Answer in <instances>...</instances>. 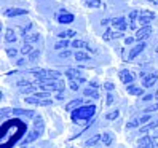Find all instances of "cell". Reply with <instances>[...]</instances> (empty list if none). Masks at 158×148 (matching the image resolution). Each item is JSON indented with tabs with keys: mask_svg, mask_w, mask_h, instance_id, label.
<instances>
[{
	"mask_svg": "<svg viewBox=\"0 0 158 148\" xmlns=\"http://www.w3.org/2000/svg\"><path fill=\"white\" fill-rule=\"evenodd\" d=\"M96 112V107L94 105H88V107H80L77 110H73V113H72V118L75 119H89L93 115H94Z\"/></svg>",
	"mask_w": 158,
	"mask_h": 148,
	"instance_id": "1",
	"label": "cell"
},
{
	"mask_svg": "<svg viewBox=\"0 0 158 148\" xmlns=\"http://www.w3.org/2000/svg\"><path fill=\"white\" fill-rule=\"evenodd\" d=\"M40 88L43 91H62L64 89V81L58 80V81H46V83H40Z\"/></svg>",
	"mask_w": 158,
	"mask_h": 148,
	"instance_id": "2",
	"label": "cell"
},
{
	"mask_svg": "<svg viewBox=\"0 0 158 148\" xmlns=\"http://www.w3.org/2000/svg\"><path fill=\"white\" fill-rule=\"evenodd\" d=\"M141 78H142V85L144 88H150L153 83L158 80V72H152V73H141Z\"/></svg>",
	"mask_w": 158,
	"mask_h": 148,
	"instance_id": "3",
	"label": "cell"
},
{
	"mask_svg": "<svg viewBox=\"0 0 158 148\" xmlns=\"http://www.w3.org/2000/svg\"><path fill=\"white\" fill-rule=\"evenodd\" d=\"M153 18H155V13L153 11H147V10H142L141 13H139V22L142 24V27L144 26H148V22L150 21H153Z\"/></svg>",
	"mask_w": 158,
	"mask_h": 148,
	"instance_id": "4",
	"label": "cell"
},
{
	"mask_svg": "<svg viewBox=\"0 0 158 148\" xmlns=\"http://www.w3.org/2000/svg\"><path fill=\"white\" fill-rule=\"evenodd\" d=\"M118 77H120V80H122V83H125V85H129V83L134 81V75L129 70H122L118 73Z\"/></svg>",
	"mask_w": 158,
	"mask_h": 148,
	"instance_id": "5",
	"label": "cell"
},
{
	"mask_svg": "<svg viewBox=\"0 0 158 148\" xmlns=\"http://www.w3.org/2000/svg\"><path fill=\"white\" fill-rule=\"evenodd\" d=\"M150 32H152V27H150V26L141 27V29L137 30V34H136V40H144V38H147V37L150 35Z\"/></svg>",
	"mask_w": 158,
	"mask_h": 148,
	"instance_id": "6",
	"label": "cell"
},
{
	"mask_svg": "<svg viewBox=\"0 0 158 148\" xmlns=\"http://www.w3.org/2000/svg\"><path fill=\"white\" fill-rule=\"evenodd\" d=\"M137 146H139V148H153L152 137H147V135L141 137V138L137 140Z\"/></svg>",
	"mask_w": 158,
	"mask_h": 148,
	"instance_id": "7",
	"label": "cell"
},
{
	"mask_svg": "<svg viewBox=\"0 0 158 148\" xmlns=\"http://www.w3.org/2000/svg\"><path fill=\"white\" fill-rule=\"evenodd\" d=\"M112 26L115 27V29H118V32H123L126 29V22H125V18H115V19H112Z\"/></svg>",
	"mask_w": 158,
	"mask_h": 148,
	"instance_id": "8",
	"label": "cell"
},
{
	"mask_svg": "<svg viewBox=\"0 0 158 148\" xmlns=\"http://www.w3.org/2000/svg\"><path fill=\"white\" fill-rule=\"evenodd\" d=\"M40 129H34V131L27 135L24 140H23V145H27V143H31V142H34V140H37V138H39V135H40Z\"/></svg>",
	"mask_w": 158,
	"mask_h": 148,
	"instance_id": "9",
	"label": "cell"
},
{
	"mask_svg": "<svg viewBox=\"0 0 158 148\" xmlns=\"http://www.w3.org/2000/svg\"><path fill=\"white\" fill-rule=\"evenodd\" d=\"M145 46H147L145 43H139V45L133 46V50L129 51V56H128V58H129V59H134V58L137 56L139 53H141V51H144V48H145Z\"/></svg>",
	"mask_w": 158,
	"mask_h": 148,
	"instance_id": "10",
	"label": "cell"
},
{
	"mask_svg": "<svg viewBox=\"0 0 158 148\" xmlns=\"http://www.w3.org/2000/svg\"><path fill=\"white\" fill-rule=\"evenodd\" d=\"M5 14L6 16H21V14H27V10H23V8H8Z\"/></svg>",
	"mask_w": 158,
	"mask_h": 148,
	"instance_id": "11",
	"label": "cell"
},
{
	"mask_svg": "<svg viewBox=\"0 0 158 148\" xmlns=\"http://www.w3.org/2000/svg\"><path fill=\"white\" fill-rule=\"evenodd\" d=\"M81 104H83V100H81V99H75V100H72V102H69V104H67L66 110H70V112H73V110L80 108V107H81Z\"/></svg>",
	"mask_w": 158,
	"mask_h": 148,
	"instance_id": "12",
	"label": "cell"
},
{
	"mask_svg": "<svg viewBox=\"0 0 158 148\" xmlns=\"http://www.w3.org/2000/svg\"><path fill=\"white\" fill-rule=\"evenodd\" d=\"M58 21H59L61 24H69V22L73 21V14H69V13H66V14H59Z\"/></svg>",
	"mask_w": 158,
	"mask_h": 148,
	"instance_id": "13",
	"label": "cell"
},
{
	"mask_svg": "<svg viewBox=\"0 0 158 148\" xmlns=\"http://www.w3.org/2000/svg\"><path fill=\"white\" fill-rule=\"evenodd\" d=\"M5 42H6V43L16 42V34H15L13 29H6V32H5Z\"/></svg>",
	"mask_w": 158,
	"mask_h": 148,
	"instance_id": "14",
	"label": "cell"
},
{
	"mask_svg": "<svg viewBox=\"0 0 158 148\" xmlns=\"http://www.w3.org/2000/svg\"><path fill=\"white\" fill-rule=\"evenodd\" d=\"M39 38H40V34H37V32H32V34H27V35H24V42H26V43L37 42Z\"/></svg>",
	"mask_w": 158,
	"mask_h": 148,
	"instance_id": "15",
	"label": "cell"
},
{
	"mask_svg": "<svg viewBox=\"0 0 158 148\" xmlns=\"http://www.w3.org/2000/svg\"><path fill=\"white\" fill-rule=\"evenodd\" d=\"M153 127H158V119H155V121H152L150 124H145L141 127V134H147L148 131H152Z\"/></svg>",
	"mask_w": 158,
	"mask_h": 148,
	"instance_id": "16",
	"label": "cell"
},
{
	"mask_svg": "<svg viewBox=\"0 0 158 148\" xmlns=\"http://www.w3.org/2000/svg\"><path fill=\"white\" fill-rule=\"evenodd\" d=\"M102 140V134H98V135H94V137H91V138H88L86 140V146H94L98 142H101Z\"/></svg>",
	"mask_w": 158,
	"mask_h": 148,
	"instance_id": "17",
	"label": "cell"
},
{
	"mask_svg": "<svg viewBox=\"0 0 158 148\" xmlns=\"http://www.w3.org/2000/svg\"><path fill=\"white\" fill-rule=\"evenodd\" d=\"M128 92H129V94H133V96H141V94H144V89L131 85V86H128Z\"/></svg>",
	"mask_w": 158,
	"mask_h": 148,
	"instance_id": "18",
	"label": "cell"
},
{
	"mask_svg": "<svg viewBox=\"0 0 158 148\" xmlns=\"http://www.w3.org/2000/svg\"><path fill=\"white\" fill-rule=\"evenodd\" d=\"M75 59H77L78 62H85V61H88V59H89V56H88V54H86L85 51H81V50H80V51H77V53H75Z\"/></svg>",
	"mask_w": 158,
	"mask_h": 148,
	"instance_id": "19",
	"label": "cell"
},
{
	"mask_svg": "<svg viewBox=\"0 0 158 148\" xmlns=\"http://www.w3.org/2000/svg\"><path fill=\"white\" fill-rule=\"evenodd\" d=\"M66 73H67V77H69L70 80H80V72L75 70V69H69Z\"/></svg>",
	"mask_w": 158,
	"mask_h": 148,
	"instance_id": "20",
	"label": "cell"
},
{
	"mask_svg": "<svg viewBox=\"0 0 158 148\" xmlns=\"http://www.w3.org/2000/svg\"><path fill=\"white\" fill-rule=\"evenodd\" d=\"M35 50H34V46L31 45V43H24V46L21 48V53L23 54H31V53H34Z\"/></svg>",
	"mask_w": 158,
	"mask_h": 148,
	"instance_id": "21",
	"label": "cell"
},
{
	"mask_svg": "<svg viewBox=\"0 0 158 148\" xmlns=\"http://www.w3.org/2000/svg\"><path fill=\"white\" fill-rule=\"evenodd\" d=\"M73 48H77V50H83V48H88V43L86 42H81V40H75L72 43Z\"/></svg>",
	"mask_w": 158,
	"mask_h": 148,
	"instance_id": "22",
	"label": "cell"
},
{
	"mask_svg": "<svg viewBox=\"0 0 158 148\" xmlns=\"http://www.w3.org/2000/svg\"><path fill=\"white\" fill-rule=\"evenodd\" d=\"M58 35L61 38H72V37H75V30H64V32H59Z\"/></svg>",
	"mask_w": 158,
	"mask_h": 148,
	"instance_id": "23",
	"label": "cell"
},
{
	"mask_svg": "<svg viewBox=\"0 0 158 148\" xmlns=\"http://www.w3.org/2000/svg\"><path fill=\"white\" fill-rule=\"evenodd\" d=\"M86 97H93V99H98L99 94H98V91L96 89H85V92H83Z\"/></svg>",
	"mask_w": 158,
	"mask_h": 148,
	"instance_id": "24",
	"label": "cell"
},
{
	"mask_svg": "<svg viewBox=\"0 0 158 148\" xmlns=\"http://www.w3.org/2000/svg\"><path fill=\"white\" fill-rule=\"evenodd\" d=\"M102 142H104L106 145H110V143H112L114 142V137H112V134H102Z\"/></svg>",
	"mask_w": 158,
	"mask_h": 148,
	"instance_id": "25",
	"label": "cell"
},
{
	"mask_svg": "<svg viewBox=\"0 0 158 148\" xmlns=\"http://www.w3.org/2000/svg\"><path fill=\"white\" fill-rule=\"evenodd\" d=\"M86 6H89V8H99L101 6V0H86Z\"/></svg>",
	"mask_w": 158,
	"mask_h": 148,
	"instance_id": "26",
	"label": "cell"
},
{
	"mask_svg": "<svg viewBox=\"0 0 158 148\" xmlns=\"http://www.w3.org/2000/svg\"><path fill=\"white\" fill-rule=\"evenodd\" d=\"M26 102L27 104H32V105H40V99L32 96V97H26Z\"/></svg>",
	"mask_w": 158,
	"mask_h": 148,
	"instance_id": "27",
	"label": "cell"
},
{
	"mask_svg": "<svg viewBox=\"0 0 158 148\" xmlns=\"http://www.w3.org/2000/svg\"><path fill=\"white\" fill-rule=\"evenodd\" d=\"M34 129H43V121H42V118L40 116H37L35 118V121H34Z\"/></svg>",
	"mask_w": 158,
	"mask_h": 148,
	"instance_id": "28",
	"label": "cell"
},
{
	"mask_svg": "<svg viewBox=\"0 0 158 148\" xmlns=\"http://www.w3.org/2000/svg\"><path fill=\"white\" fill-rule=\"evenodd\" d=\"M137 16H139V11H136V10L131 11V13H129V16H128V18H129V21H131V29L134 27V21H136V18H137Z\"/></svg>",
	"mask_w": 158,
	"mask_h": 148,
	"instance_id": "29",
	"label": "cell"
},
{
	"mask_svg": "<svg viewBox=\"0 0 158 148\" xmlns=\"http://www.w3.org/2000/svg\"><path fill=\"white\" fill-rule=\"evenodd\" d=\"M67 46H69V42L62 40V42H58L56 45H54V48H56V50H62V48H67Z\"/></svg>",
	"mask_w": 158,
	"mask_h": 148,
	"instance_id": "30",
	"label": "cell"
},
{
	"mask_svg": "<svg viewBox=\"0 0 158 148\" xmlns=\"http://www.w3.org/2000/svg\"><path fill=\"white\" fill-rule=\"evenodd\" d=\"M21 91L26 92V94H31V92H35V86H34V85H27V86L21 88Z\"/></svg>",
	"mask_w": 158,
	"mask_h": 148,
	"instance_id": "31",
	"label": "cell"
},
{
	"mask_svg": "<svg viewBox=\"0 0 158 148\" xmlns=\"http://www.w3.org/2000/svg\"><path fill=\"white\" fill-rule=\"evenodd\" d=\"M139 124H141V123H139V118H134V119H131V121L126 124V127H128V129H131V127H137Z\"/></svg>",
	"mask_w": 158,
	"mask_h": 148,
	"instance_id": "32",
	"label": "cell"
},
{
	"mask_svg": "<svg viewBox=\"0 0 158 148\" xmlns=\"http://www.w3.org/2000/svg\"><path fill=\"white\" fill-rule=\"evenodd\" d=\"M39 56H40V51H39V50H35L34 53H31V54H29V61H31V62H34V61L39 59Z\"/></svg>",
	"mask_w": 158,
	"mask_h": 148,
	"instance_id": "33",
	"label": "cell"
},
{
	"mask_svg": "<svg viewBox=\"0 0 158 148\" xmlns=\"http://www.w3.org/2000/svg\"><path fill=\"white\" fill-rule=\"evenodd\" d=\"M118 115H120L118 110H114V112H110V113L106 115V119H115V118H118Z\"/></svg>",
	"mask_w": 158,
	"mask_h": 148,
	"instance_id": "34",
	"label": "cell"
},
{
	"mask_svg": "<svg viewBox=\"0 0 158 148\" xmlns=\"http://www.w3.org/2000/svg\"><path fill=\"white\" fill-rule=\"evenodd\" d=\"M34 96H35V97H39V99H48V97H50V92H48V91H43V92H35Z\"/></svg>",
	"mask_w": 158,
	"mask_h": 148,
	"instance_id": "35",
	"label": "cell"
},
{
	"mask_svg": "<svg viewBox=\"0 0 158 148\" xmlns=\"http://www.w3.org/2000/svg\"><path fill=\"white\" fill-rule=\"evenodd\" d=\"M150 119H152V116L148 115V113H145V115H142L141 118H139V123H141V124H145L147 121H150Z\"/></svg>",
	"mask_w": 158,
	"mask_h": 148,
	"instance_id": "36",
	"label": "cell"
},
{
	"mask_svg": "<svg viewBox=\"0 0 158 148\" xmlns=\"http://www.w3.org/2000/svg\"><path fill=\"white\" fill-rule=\"evenodd\" d=\"M16 115H26V116H34V112H27V110H15Z\"/></svg>",
	"mask_w": 158,
	"mask_h": 148,
	"instance_id": "37",
	"label": "cell"
},
{
	"mask_svg": "<svg viewBox=\"0 0 158 148\" xmlns=\"http://www.w3.org/2000/svg\"><path fill=\"white\" fill-rule=\"evenodd\" d=\"M6 54H8L10 58H15L16 54H18V50H16V48H6Z\"/></svg>",
	"mask_w": 158,
	"mask_h": 148,
	"instance_id": "38",
	"label": "cell"
},
{
	"mask_svg": "<svg viewBox=\"0 0 158 148\" xmlns=\"http://www.w3.org/2000/svg\"><path fill=\"white\" fill-rule=\"evenodd\" d=\"M51 104H53L51 99H40V105H42V107H48V105H51Z\"/></svg>",
	"mask_w": 158,
	"mask_h": 148,
	"instance_id": "39",
	"label": "cell"
},
{
	"mask_svg": "<svg viewBox=\"0 0 158 148\" xmlns=\"http://www.w3.org/2000/svg\"><path fill=\"white\" fill-rule=\"evenodd\" d=\"M155 110H158V102L153 104V105H150L148 108H145V113H152V112H155Z\"/></svg>",
	"mask_w": 158,
	"mask_h": 148,
	"instance_id": "40",
	"label": "cell"
},
{
	"mask_svg": "<svg viewBox=\"0 0 158 148\" xmlns=\"http://www.w3.org/2000/svg\"><path fill=\"white\" fill-rule=\"evenodd\" d=\"M114 100H115V97H114L112 94H107V100H106V104H107V105H112V104H114Z\"/></svg>",
	"mask_w": 158,
	"mask_h": 148,
	"instance_id": "41",
	"label": "cell"
},
{
	"mask_svg": "<svg viewBox=\"0 0 158 148\" xmlns=\"http://www.w3.org/2000/svg\"><path fill=\"white\" fill-rule=\"evenodd\" d=\"M70 89H72V91H77V89H78L77 80H70Z\"/></svg>",
	"mask_w": 158,
	"mask_h": 148,
	"instance_id": "42",
	"label": "cell"
},
{
	"mask_svg": "<svg viewBox=\"0 0 158 148\" xmlns=\"http://www.w3.org/2000/svg\"><path fill=\"white\" fill-rule=\"evenodd\" d=\"M70 54H72V53H70L69 50H67V51H62V53H61V58H64V59H66V58H70Z\"/></svg>",
	"mask_w": 158,
	"mask_h": 148,
	"instance_id": "43",
	"label": "cell"
},
{
	"mask_svg": "<svg viewBox=\"0 0 158 148\" xmlns=\"http://www.w3.org/2000/svg\"><path fill=\"white\" fill-rule=\"evenodd\" d=\"M104 88H106L107 91H112V89H114V85H112V83H106Z\"/></svg>",
	"mask_w": 158,
	"mask_h": 148,
	"instance_id": "44",
	"label": "cell"
},
{
	"mask_svg": "<svg viewBox=\"0 0 158 148\" xmlns=\"http://www.w3.org/2000/svg\"><path fill=\"white\" fill-rule=\"evenodd\" d=\"M152 142H153V146H158V135L152 137Z\"/></svg>",
	"mask_w": 158,
	"mask_h": 148,
	"instance_id": "45",
	"label": "cell"
},
{
	"mask_svg": "<svg viewBox=\"0 0 158 148\" xmlns=\"http://www.w3.org/2000/svg\"><path fill=\"white\" fill-rule=\"evenodd\" d=\"M27 61H29V59H19V61H18V66H24Z\"/></svg>",
	"mask_w": 158,
	"mask_h": 148,
	"instance_id": "46",
	"label": "cell"
},
{
	"mask_svg": "<svg viewBox=\"0 0 158 148\" xmlns=\"http://www.w3.org/2000/svg\"><path fill=\"white\" fill-rule=\"evenodd\" d=\"M109 22H112V21H110V19H102V21H101V24H102V26H107Z\"/></svg>",
	"mask_w": 158,
	"mask_h": 148,
	"instance_id": "47",
	"label": "cell"
},
{
	"mask_svg": "<svg viewBox=\"0 0 158 148\" xmlns=\"http://www.w3.org/2000/svg\"><path fill=\"white\" fill-rule=\"evenodd\" d=\"M153 97H155L153 94H147V96L144 97V100H150V99H153Z\"/></svg>",
	"mask_w": 158,
	"mask_h": 148,
	"instance_id": "48",
	"label": "cell"
},
{
	"mask_svg": "<svg viewBox=\"0 0 158 148\" xmlns=\"http://www.w3.org/2000/svg\"><path fill=\"white\" fill-rule=\"evenodd\" d=\"M125 42H126V45H131V43L134 42V38H126Z\"/></svg>",
	"mask_w": 158,
	"mask_h": 148,
	"instance_id": "49",
	"label": "cell"
},
{
	"mask_svg": "<svg viewBox=\"0 0 158 148\" xmlns=\"http://www.w3.org/2000/svg\"><path fill=\"white\" fill-rule=\"evenodd\" d=\"M150 3H153V5H158V0H148Z\"/></svg>",
	"mask_w": 158,
	"mask_h": 148,
	"instance_id": "50",
	"label": "cell"
},
{
	"mask_svg": "<svg viewBox=\"0 0 158 148\" xmlns=\"http://www.w3.org/2000/svg\"><path fill=\"white\" fill-rule=\"evenodd\" d=\"M153 96H155V99H158V89H156V92H155V94H153Z\"/></svg>",
	"mask_w": 158,
	"mask_h": 148,
	"instance_id": "51",
	"label": "cell"
},
{
	"mask_svg": "<svg viewBox=\"0 0 158 148\" xmlns=\"http://www.w3.org/2000/svg\"><path fill=\"white\" fill-rule=\"evenodd\" d=\"M155 51H156V53H158V46H156V48H155Z\"/></svg>",
	"mask_w": 158,
	"mask_h": 148,
	"instance_id": "52",
	"label": "cell"
}]
</instances>
